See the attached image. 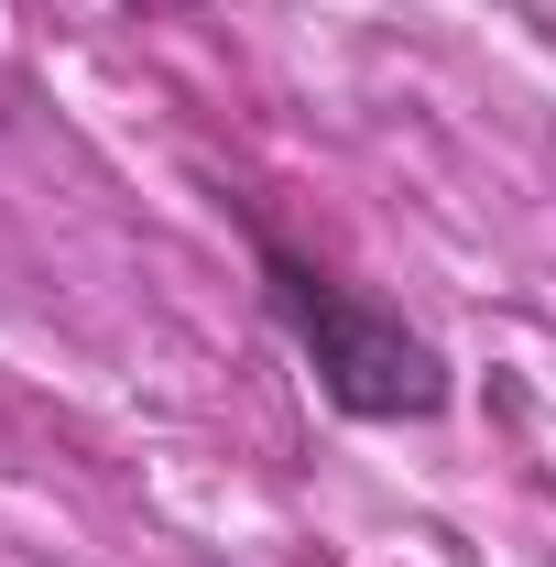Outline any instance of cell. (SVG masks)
<instances>
[{"label":"cell","mask_w":556,"mask_h":567,"mask_svg":"<svg viewBox=\"0 0 556 567\" xmlns=\"http://www.w3.org/2000/svg\"><path fill=\"white\" fill-rule=\"evenodd\" d=\"M251 262H262V317L295 339L306 382H317L349 425H425V415H447V350L425 339L404 306L339 284L328 262H306L295 240H274V229H251Z\"/></svg>","instance_id":"cell-1"}]
</instances>
